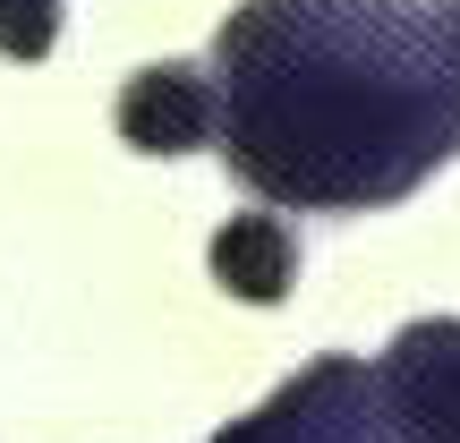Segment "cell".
<instances>
[{"label":"cell","instance_id":"cell-1","mask_svg":"<svg viewBox=\"0 0 460 443\" xmlns=\"http://www.w3.org/2000/svg\"><path fill=\"white\" fill-rule=\"evenodd\" d=\"M222 163L290 214H376L460 154V0H239Z\"/></svg>","mask_w":460,"mask_h":443},{"label":"cell","instance_id":"cell-2","mask_svg":"<svg viewBox=\"0 0 460 443\" xmlns=\"http://www.w3.org/2000/svg\"><path fill=\"white\" fill-rule=\"evenodd\" d=\"M214 443H410V435L393 427L367 359H315L256 418H230Z\"/></svg>","mask_w":460,"mask_h":443},{"label":"cell","instance_id":"cell-3","mask_svg":"<svg viewBox=\"0 0 460 443\" xmlns=\"http://www.w3.org/2000/svg\"><path fill=\"white\" fill-rule=\"evenodd\" d=\"M376 393L410 443H460V315H418L376 359Z\"/></svg>","mask_w":460,"mask_h":443},{"label":"cell","instance_id":"cell-4","mask_svg":"<svg viewBox=\"0 0 460 443\" xmlns=\"http://www.w3.org/2000/svg\"><path fill=\"white\" fill-rule=\"evenodd\" d=\"M111 120L137 154H163V163L171 154H205V146H222V77L197 60H154L119 85Z\"/></svg>","mask_w":460,"mask_h":443},{"label":"cell","instance_id":"cell-5","mask_svg":"<svg viewBox=\"0 0 460 443\" xmlns=\"http://www.w3.org/2000/svg\"><path fill=\"white\" fill-rule=\"evenodd\" d=\"M205 264H214V281L230 298L273 307V298H290V281H298V239H290L281 214H230L214 230V247H205Z\"/></svg>","mask_w":460,"mask_h":443},{"label":"cell","instance_id":"cell-6","mask_svg":"<svg viewBox=\"0 0 460 443\" xmlns=\"http://www.w3.org/2000/svg\"><path fill=\"white\" fill-rule=\"evenodd\" d=\"M60 43V0H0V51L9 60H43Z\"/></svg>","mask_w":460,"mask_h":443}]
</instances>
